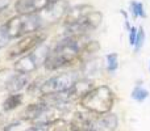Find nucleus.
I'll return each mask as SVG.
<instances>
[{"instance_id": "obj_1", "label": "nucleus", "mask_w": 150, "mask_h": 131, "mask_svg": "<svg viewBox=\"0 0 150 131\" xmlns=\"http://www.w3.org/2000/svg\"><path fill=\"white\" fill-rule=\"evenodd\" d=\"M86 45L87 42H84V37H66L54 49L49 50L44 60L45 68L47 71H54L74 62L78 57H80Z\"/></svg>"}, {"instance_id": "obj_2", "label": "nucleus", "mask_w": 150, "mask_h": 131, "mask_svg": "<svg viewBox=\"0 0 150 131\" xmlns=\"http://www.w3.org/2000/svg\"><path fill=\"white\" fill-rule=\"evenodd\" d=\"M79 102L88 113L101 116L111 111L115 104V93L107 85H100L91 89Z\"/></svg>"}, {"instance_id": "obj_3", "label": "nucleus", "mask_w": 150, "mask_h": 131, "mask_svg": "<svg viewBox=\"0 0 150 131\" xmlns=\"http://www.w3.org/2000/svg\"><path fill=\"white\" fill-rule=\"evenodd\" d=\"M42 25V21L37 15H17L7 21L3 28L11 38H21L36 33Z\"/></svg>"}, {"instance_id": "obj_4", "label": "nucleus", "mask_w": 150, "mask_h": 131, "mask_svg": "<svg viewBox=\"0 0 150 131\" xmlns=\"http://www.w3.org/2000/svg\"><path fill=\"white\" fill-rule=\"evenodd\" d=\"M78 80H79V76L75 72H65V74L57 75V76L50 77L49 80H46L44 84H41L40 93L42 96L67 93Z\"/></svg>"}, {"instance_id": "obj_5", "label": "nucleus", "mask_w": 150, "mask_h": 131, "mask_svg": "<svg viewBox=\"0 0 150 131\" xmlns=\"http://www.w3.org/2000/svg\"><path fill=\"white\" fill-rule=\"evenodd\" d=\"M45 39H46V34L42 32H36V33L23 37L15 46L11 47V50L8 51V58H16L28 51H32L34 47L44 43Z\"/></svg>"}, {"instance_id": "obj_6", "label": "nucleus", "mask_w": 150, "mask_h": 131, "mask_svg": "<svg viewBox=\"0 0 150 131\" xmlns=\"http://www.w3.org/2000/svg\"><path fill=\"white\" fill-rule=\"evenodd\" d=\"M38 53H40V50L21 57L20 59H17L15 62L13 69H15L16 72H18V74H25V75H29L30 72L36 71V69L38 68L40 63L41 62L44 63L45 58H46L49 51H47L46 54H38Z\"/></svg>"}, {"instance_id": "obj_7", "label": "nucleus", "mask_w": 150, "mask_h": 131, "mask_svg": "<svg viewBox=\"0 0 150 131\" xmlns=\"http://www.w3.org/2000/svg\"><path fill=\"white\" fill-rule=\"evenodd\" d=\"M67 11H69V3L66 0H58V1L49 3V5L38 13V16L42 22L53 24L57 22L59 18H62L67 13Z\"/></svg>"}, {"instance_id": "obj_8", "label": "nucleus", "mask_w": 150, "mask_h": 131, "mask_svg": "<svg viewBox=\"0 0 150 131\" xmlns=\"http://www.w3.org/2000/svg\"><path fill=\"white\" fill-rule=\"evenodd\" d=\"M49 0H16L17 15H37L49 5Z\"/></svg>"}, {"instance_id": "obj_9", "label": "nucleus", "mask_w": 150, "mask_h": 131, "mask_svg": "<svg viewBox=\"0 0 150 131\" xmlns=\"http://www.w3.org/2000/svg\"><path fill=\"white\" fill-rule=\"evenodd\" d=\"M116 127L117 117L112 113H107L93 118L90 131H115Z\"/></svg>"}, {"instance_id": "obj_10", "label": "nucleus", "mask_w": 150, "mask_h": 131, "mask_svg": "<svg viewBox=\"0 0 150 131\" xmlns=\"http://www.w3.org/2000/svg\"><path fill=\"white\" fill-rule=\"evenodd\" d=\"M91 89H93L92 80L79 79L66 95H67V98L70 102H73V101H80Z\"/></svg>"}, {"instance_id": "obj_11", "label": "nucleus", "mask_w": 150, "mask_h": 131, "mask_svg": "<svg viewBox=\"0 0 150 131\" xmlns=\"http://www.w3.org/2000/svg\"><path fill=\"white\" fill-rule=\"evenodd\" d=\"M93 11V8L91 5L83 4V5H76V7L69 8L67 13L65 15V26L66 25H74L78 24Z\"/></svg>"}, {"instance_id": "obj_12", "label": "nucleus", "mask_w": 150, "mask_h": 131, "mask_svg": "<svg viewBox=\"0 0 150 131\" xmlns=\"http://www.w3.org/2000/svg\"><path fill=\"white\" fill-rule=\"evenodd\" d=\"M92 113H76L73 117L71 122L69 123L71 131H90L91 123L95 117L91 116Z\"/></svg>"}, {"instance_id": "obj_13", "label": "nucleus", "mask_w": 150, "mask_h": 131, "mask_svg": "<svg viewBox=\"0 0 150 131\" xmlns=\"http://www.w3.org/2000/svg\"><path fill=\"white\" fill-rule=\"evenodd\" d=\"M29 84V76L25 74H18L16 72V75L13 76L12 81H11L9 87H8V92L9 93H18L21 89L26 87Z\"/></svg>"}, {"instance_id": "obj_14", "label": "nucleus", "mask_w": 150, "mask_h": 131, "mask_svg": "<svg viewBox=\"0 0 150 131\" xmlns=\"http://www.w3.org/2000/svg\"><path fill=\"white\" fill-rule=\"evenodd\" d=\"M44 108H45V102H42V101H41V102H37V104H32V105H29L28 108L25 109L24 118H25L26 121L33 122L34 119H36L37 117L42 113Z\"/></svg>"}, {"instance_id": "obj_15", "label": "nucleus", "mask_w": 150, "mask_h": 131, "mask_svg": "<svg viewBox=\"0 0 150 131\" xmlns=\"http://www.w3.org/2000/svg\"><path fill=\"white\" fill-rule=\"evenodd\" d=\"M15 75H16V71L12 68L0 69V92L8 89V87H9V84Z\"/></svg>"}, {"instance_id": "obj_16", "label": "nucleus", "mask_w": 150, "mask_h": 131, "mask_svg": "<svg viewBox=\"0 0 150 131\" xmlns=\"http://www.w3.org/2000/svg\"><path fill=\"white\" fill-rule=\"evenodd\" d=\"M21 102H23V95H21V93H12V95L8 96V97L5 98V101L3 102V109L7 111L13 110V109H16L18 105H21Z\"/></svg>"}, {"instance_id": "obj_17", "label": "nucleus", "mask_w": 150, "mask_h": 131, "mask_svg": "<svg viewBox=\"0 0 150 131\" xmlns=\"http://www.w3.org/2000/svg\"><path fill=\"white\" fill-rule=\"evenodd\" d=\"M148 97H149L148 89L140 87V85H137V87L133 89V92H132V98L134 101H137V102H142V101H145Z\"/></svg>"}, {"instance_id": "obj_18", "label": "nucleus", "mask_w": 150, "mask_h": 131, "mask_svg": "<svg viewBox=\"0 0 150 131\" xmlns=\"http://www.w3.org/2000/svg\"><path fill=\"white\" fill-rule=\"evenodd\" d=\"M105 59H107V69H108V72H115L119 68V58H117V54H115V53L108 54L105 57Z\"/></svg>"}, {"instance_id": "obj_19", "label": "nucleus", "mask_w": 150, "mask_h": 131, "mask_svg": "<svg viewBox=\"0 0 150 131\" xmlns=\"http://www.w3.org/2000/svg\"><path fill=\"white\" fill-rule=\"evenodd\" d=\"M130 9H132V15L134 17H146V13L144 11L142 3L138 1H132L130 3Z\"/></svg>"}, {"instance_id": "obj_20", "label": "nucleus", "mask_w": 150, "mask_h": 131, "mask_svg": "<svg viewBox=\"0 0 150 131\" xmlns=\"http://www.w3.org/2000/svg\"><path fill=\"white\" fill-rule=\"evenodd\" d=\"M46 126H47V131H66L67 129H70L69 125L63 119H57L55 122L46 125Z\"/></svg>"}, {"instance_id": "obj_21", "label": "nucleus", "mask_w": 150, "mask_h": 131, "mask_svg": "<svg viewBox=\"0 0 150 131\" xmlns=\"http://www.w3.org/2000/svg\"><path fill=\"white\" fill-rule=\"evenodd\" d=\"M144 42H145V30H144V28H140L137 32V39H136V45H134L136 51H138L142 47Z\"/></svg>"}, {"instance_id": "obj_22", "label": "nucleus", "mask_w": 150, "mask_h": 131, "mask_svg": "<svg viewBox=\"0 0 150 131\" xmlns=\"http://www.w3.org/2000/svg\"><path fill=\"white\" fill-rule=\"evenodd\" d=\"M8 42H9V37H8V34L5 33L4 28H0V49L7 46Z\"/></svg>"}, {"instance_id": "obj_23", "label": "nucleus", "mask_w": 150, "mask_h": 131, "mask_svg": "<svg viewBox=\"0 0 150 131\" xmlns=\"http://www.w3.org/2000/svg\"><path fill=\"white\" fill-rule=\"evenodd\" d=\"M137 29L134 28V26H132V28L129 29V43L130 46H134L136 45V39H137Z\"/></svg>"}, {"instance_id": "obj_24", "label": "nucleus", "mask_w": 150, "mask_h": 131, "mask_svg": "<svg viewBox=\"0 0 150 131\" xmlns=\"http://www.w3.org/2000/svg\"><path fill=\"white\" fill-rule=\"evenodd\" d=\"M26 131H47L46 125H34V126L29 127Z\"/></svg>"}, {"instance_id": "obj_25", "label": "nucleus", "mask_w": 150, "mask_h": 131, "mask_svg": "<svg viewBox=\"0 0 150 131\" xmlns=\"http://www.w3.org/2000/svg\"><path fill=\"white\" fill-rule=\"evenodd\" d=\"M12 3V0H0V13H3L8 7L9 4Z\"/></svg>"}, {"instance_id": "obj_26", "label": "nucleus", "mask_w": 150, "mask_h": 131, "mask_svg": "<svg viewBox=\"0 0 150 131\" xmlns=\"http://www.w3.org/2000/svg\"><path fill=\"white\" fill-rule=\"evenodd\" d=\"M49 1H50V3H53V1H58V0H49Z\"/></svg>"}]
</instances>
